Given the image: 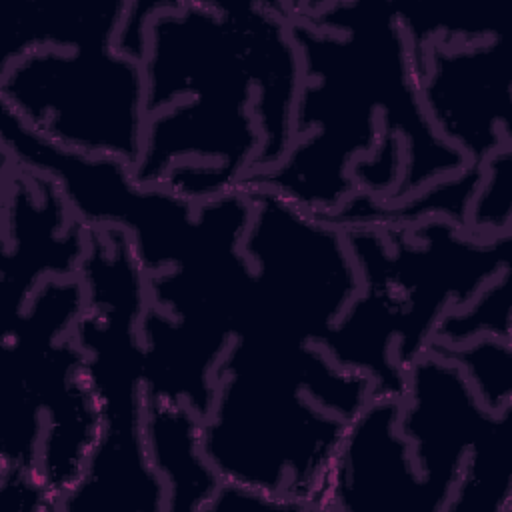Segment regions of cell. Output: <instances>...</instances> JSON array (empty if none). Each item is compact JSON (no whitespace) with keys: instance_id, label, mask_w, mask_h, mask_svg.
I'll use <instances>...</instances> for the list:
<instances>
[{"instance_id":"6da1fadb","label":"cell","mask_w":512,"mask_h":512,"mask_svg":"<svg viewBox=\"0 0 512 512\" xmlns=\"http://www.w3.org/2000/svg\"><path fill=\"white\" fill-rule=\"evenodd\" d=\"M302 60L294 144L242 188H270L320 216L352 194V164L386 138L404 148L400 182L388 200L408 198L462 172L468 162L432 128L418 94L412 44L394 4L286 2Z\"/></svg>"},{"instance_id":"7a4b0ae2","label":"cell","mask_w":512,"mask_h":512,"mask_svg":"<svg viewBox=\"0 0 512 512\" xmlns=\"http://www.w3.org/2000/svg\"><path fill=\"white\" fill-rule=\"evenodd\" d=\"M142 68L148 122L134 182L196 204L238 190L260 150L248 6L162 20Z\"/></svg>"},{"instance_id":"3957f363","label":"cell","mask_w":512,"mask_h":512,"mask_svg":"<svg viewBox=\"0 0 512 512\" xmlns=\"http://www.w3.org/2000/svg\"><path fill=\"white\" fill-rule=\"evenodd\" d=\"M346 372L320 344L236 336L216 370L200 446L220 480L324 512L328 474L350 424L332 404Z\"/></svg>"},{"instance_id":"277c9868","label":"cell","mask_w":512,"mask_h":512,"mask_svg":"<svg viewBox=\"0 0 512 512\" xmlns=\"http://www.w3.org/2000/svg\"><path fill=\"white\" fill-rule=\"evenodd\" d=\"M344 232L362 286L320 346L338 366L366 374L376 394L400 396L440 318L512 266V234L480 238L440 216Z\"/></svg>"},{"instance_id":"5b68a950","label":"cell","mask_w":512,"mask_h":512,"mask_svg":"<svg viewBox=\"0 0 512 512\" xmlns=\"http://www.w3.org/2000/svg\"><path fill=\"white\" fill-rule=\"evenodd\" d=\"M252 216L242 250L254 272V304L238 336L320 344L360 292L346 232L270 188H244Z\"/></svg>"},{"instance_id":"8992f818","label":"cell","mask_w":512,"mask_h":512,"mask_svg":"<svg viewBox=\"0 0 512 512\" xmlns=\"http://www.w3.org/2000/svg\"><path fill=\"white\" fill-rule=\"evenodd\" d=\"M0 104L44 140L136 168L146 134L142 62L118 48H44L0 72Z\"/></svg>"},{"instance_id":"52a82bcc","label":"cell","mask_w":512,"mask_h":512,"mask_svg":"<svg viewBox=\"0 0 512 512\" xmlns=\"http://www.w3.org/2000/svg\"><path fill=\"white\" fill-rule=\"evenodd\" d=\"M2 112V158L50 176L86 228L116 226L132 238L148 276L174 266L194 244L198 204L162 186H138L114 158L64 150L32 132L10 108Z\"/></svg>"},{"instance_id":"ba28073f","label":"cell","mask_w":512,"mask_h":512,"mask_svg":"<svg viewBox=\"0 0 512 512\" xmlns=\"http://www.w3.org/2000/svg\"><path fill=\"white\" fill-rule=\"evenodd\" d=\"M84 308L78 276L50 278L2 328L0 468H36L46 406L84 372L74 338Z\"/></svg>"},{"instance_id":"9c48e42d","label":"cell","mask_w":512,"mask_h":512,"mask_svg":"<svg viewBox=\"0 0 512 512\" xmlns=\"http://www.w3.org/2000/svg\"><path fill=\"white\" fill-rule=\"evenodd\" d=\"M420 102L436 134L480 168L512 146L510 76L504 36L430 42L414 52Z\"/></svg>"},{"instance_id":"30bf717a","label":"cell","mask_w":512,"mask_h":512,"mask_svg":"<svg viewBox=\"0 0 512 512\" xmlns=\"http://www.w3.org/2000/svg\"><path fill=\"white\" fill-rule=\"evenodd\" d=\"M86 238L50 176L2 158V328L46 280L78 276Z\"/></svg>"},{"instance_id":"8fae6325","label":"cell","mask_w":512,"mask_h":512,"mask_svg":"<svg viewBox=\"0 0 512 512\" xmlns=\"http://www.w3.org/2000/svg\"><path fill=\"white\" fill-rule=\"evenodd\" d=\"M498 414L482 406L458 364L442 352L428 350L404 372L398 430L436 512L446 510L470 450Z\"/></svg>"},{"instance_id":"7c38bea8","label":"cell","mask_w":512,"mask_h":512,"mask_svg":"<svg viewBox=\"0 0 512 512\" xmlns=\"http://www.w3.org/2000/svg\"><path fill=\"white\" fill-rule=\"evenodd\" d=\"M400 396L374 394L336 450L324 512H436L398 430Z\"/></svg>"},{"instance_id":"4fadbf2b","label":"cell","mask_w":512,"mask_h":512,"mask_svg":"<svg viewBox=\"0 0 512 512\" xmlns=\"http://www.w3.org/2000/svg\"><path fill=\"white\" fill-rule=\"evenodd\" d=\"M130 2L16 0L2 6L0 72L24 54L60 48H116Z\"/></svg>"},{"instance_id":"5bb4252c","label":"cell","mask_w":512,"mask_h":512,"mask_svg":"<svg viewBox=\"0 0 512 512\" xmlns=\"http://www.w3.org/2000/svg\"><path fill=\"white\" fill-rule=\"evenodd\" d=\"M144 436L166 486V512H206L222 480L202 452L200 418L186 404L146 400Z\"/></svg>"},{"instance_id":"9a60e30c","label":"cell","mask_w":512,"mask_h":512,"mask_svg":"<svg viewBox=\"0 0 512 512\" xmlns=\"http://www.w3.org/2000/svg\"><path fill=\"white\" fill-rule=\"evenodd\" d=\"M512 408L470 450L444 512L512 510Z\"/></svg>"},{"instance_id":"2e32d148","label":"cell","mask_w":512,"mask_h":512,"mask_svg":"<svg viewBox=\"0 0 512 512\" xmlns=\"http://www.w3.org/2000/svg\"><path fill=\"white\" fill-rule=\"evenodd\" d=\"M512 266L496 274L464 306L448 310L432 336V344L460 346L482 336L512 338Z\"/></svg>"},{"instance_id":"e0dca14e","label":"cell","mask_w":512,"mask_h":512,"mask_svg":"<svg viewBox=\"0 0 512 512\" xmlns=\"http://www.w3.org/2000/svg\"><path fill=\"white\" fill-rule=\"evenodd\" d=\"M458 364L482 406L494 414L512 406V338L482 336L460 346L430 344Z\"/></svg>"},{"instance_id":"ac0fdd59","label":"cell","mask_w":512,"mask_h":512,"mask_svg":"<svg viewBox=\"0 0 512 512\" xmlns=\"http://www.w3.org/2000/svg\"><path fill=\"white\" fill-rule=\"evenodd\" d=\"M512 146L496 150L484 164L468 204L464 228L480 238L512 234Z\"/></svg>"},{"instance_id":"d6986e66","label":"cell","mask_w":512,"mask_h":512,"mask_svg":"<svg viewBox=\"0 0 512 512\" xmlns=\"http://www.w3.org/2000/svg\"><path fill=\"white\" fill-rule=\"evenodd\" d=\"M0 496L6 512H58V500L36 468H0Z\"/></svg>"}]
</instances>
